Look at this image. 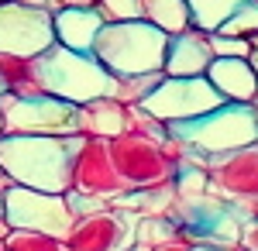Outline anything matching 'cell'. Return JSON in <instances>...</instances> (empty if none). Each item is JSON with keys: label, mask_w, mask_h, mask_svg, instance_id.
<instances>
[{"label": "cell", "mask_w": 258, "mask_h": 251, "mask_svg": "<svg viewBox=\"0 0 258 251\" xmlns=\"http://www.w3.org/2000/svg\"><path fill=\"white\" fill-rule=\"evenodd\" d=\"M76 135H0V169L14 186L41 193H69Z\"/></svg>", "instance_id": "cell-1"}, {"label": "cell", "mask_w": 258, "mask_h": 251, "mask_svg": "<svg viewBox=\"0 0 258 251\" xmlns=\"http://www.w3.org/2000/svg\"><path fill=\"white\" fill-rule=\"evenodd\" d=\"M35 66H38L41 93L59 97L73 107L97 97H114V76L97 62L93 52H73L52 45L35 58Z\"/></svg>", "instance_id": "cell-2"}, {"label": "cell", "mask_w": 258, "mask_h": 251, "mask_svg": "<svg viewBox=\"0 0 258 251\" xmlns=\"http://www.w3.org/2000/svg\"><path fill=\"white\" fill-rule=\"evenodd\" d=\"M165 41L159 28L148 21H120V24H103L93 55L110 76H141V73H162L165 58Z\"/></svg>", "instance_id": "cell-3"}, {"label": "cell", "mask_w": 258, "mask_h": 251, "mask_svg": "<svg viewBox=\"0 0 258 251\" xmlns=\"http://www.w3.org/2000/svg\"><path fill=\"white\" fill-rule=\"evenodd\" d=\"M169 131L179 135L203 158L234 152V148H244V145L258 141V124H255V114H251V103H217L214 110L193 117V120L169 124Z\"/></svg>", "instance_id": "cell-4"}, {"label": "cell", "mask_w": 258, "mask_h": 251, "mask_svg": "<svg viewBox=\"0 0 258 251\" xmlns=\"http://www.w3.org/2000/svg\"><path fill=\"white\" fill-rule=\"evenodd\" d=\"M203 169L214 200L241 210L244 217H258V141L203 158Z\"/></svg>", "instance_id": "cell-5"}, {"label": "cell", "mask_w": 258, "mask_h": 251, "mask_svg": "<svg viewBox=\"0 0 258 251\" xmlns=\"http://www.w3.org/2000/svg\"><path fill=\"white\" fill-rule=\"evenodd\" d=\"M0 128L4 135H76V107L48 93L18 97L0 93Z\"/></svg>", "instance_id": "cell-6"}, {"label": "cell", "mask_w": 258, "mask_h": 251, "mask_svg": "<svg viewBox=\"0 0 258 251\" xmlns=\"http://www.w3.org/2000/svg\"><path fill=\"white\" fill-rule=\"evenodd\" d=\"M0 207H4V220L11 231H38L48 237H66L76 220L66 193H41L28 186H11L0 200Z\"/></svg>", "instance_id": "cell-7"}, {"label": "cell", "mask_w": 258, "mask_h": 251, "mask_svg": "<svg viewBox=\"0 0 258 251\" xmlns=\"http://www.w3.org/2000/svg\"><path fill=\"white\" fill-rule=\"evenodd\" d=\"M107 152H110V162H114V172H117L124 193L155 190V186L172 182V175H176L165 165V158L159 152V141L141 138L135 131H124V135L110 138Z\"/></svg>", "instance_id": "cell-8"}, {"label": "cell", "mask_w": 258, "mask_h": 251, "mask_svg": "<svg viewBox=\"0 0 258 251\" xmlns=\"http://www.w3.org/2000/svg\"><path fill=\"white\" fill-rule=\"evenodd\" d=\"M217 103H224V100L207 83V76H162L159 86L141 100L138 107H145L155 120H162L169 128V124H182V120L207 114Z\"/></svg>", "instance_id": "cell-9"}, {"label": "cell", "mask_w": 258, "mask_h": 251, "mask_svg": "<svg viewBox=\"0 0 258 251\" xmlns=\"http://www.w3.org/2000/svg\"><path fill=\"white\" fill-rule=\"evenodd\" d=\"M135 224H138V213L110 203L76 217L62 241L66 251H127L135 244Z\"/></svg>", "instance_id": "cell-10"}, {"label": "cell", "mask_w": 258, "mask_h": 251, "mask_svg": "<svg viewBox=\"0 0 258 251\" xmlns=\"http://www.w3.org/2000/svg\"><path fill=\"white\" fill-rule=\"evenodd\" d=\"M52 45H55V31H52V14L48 11L28 7L21 0H4L0 4V52L38 58Z\"/></svg>", "instance_id": "cell-11"}, {"label": "cell", "mask_w": 258, "mask_h": 251, "mask_svg": "<svg viewBox=\"0 0 258 251\" xmlns=\"http://www.w3.org/2000/svg\"><path fill=\"white\" fill-rule=\"evenodd\" d=\"M69 193L80 196H100L107 203H114V196L124 193L114 162L107 152L103 138H86L76 135V148H73V165H69Z\"/></svg>", "instance_id": "cell-12"}, {"label": "cell", "mask_w": 258, "mask_h": 251, "mask_svg": "<svg viewBox=\"0 0 258 251\" xmlns=\"http://www.w3.org/2000/svg\"><path fill=\"white\" fill-rule=\"evenodd\" d=\"M214 62L207 31H182L165 41V58H162V76H203L207 66Z\"/></svg>", "instance_id": "cell-13"}, {"label": "cell", "mask_w": 258, "mask_h": 251, "mask_svg": "<svg viewBox=\"0 0 258 251\" xmlns=\"http://www.w3.org/2000/svg\"><path fill=\"white\" fill-rule=\"evenodd\" d=\"M203 76L224 103H255L258 100V76L248 66V58H214Z\"/></svg>", "instance_id": "cell-14"}, {"label": "cell", "mask_w": 258, "mask_h": 251, "mask_svg": "<svg viewBox=\"0 0 258 251\" xmlns=\"http://www.w3.org/2000/svg\"><path fill=\"white\" fill-rule=\"evenodd\" d=\"M103 18L97 7H62L52 14V31H55V45L73 48V52H93Z\"/></svg>", "instance_id": "cell-15"}, {"label": "cell", "mask_w": 258, "mask_h": 251, "mask_svg": "<svg viewBox=\"0 0 258 251\" xmlns=\"http://www.w3.org/2000/svg\"><path fill=\"white\" fill-rule=\"evenodd\" d=\"M124 128H127V107L117 103L114 97H97L76 107V135L110 141V138L124 135Z\"/></svg>", "instance_id": "cell-16"}, {"label": "cell", "mask_w": 258, "mask_h": 251, "mask_svg": "<svg viewBox=\"0 0 258 251\" xmlns=\"http://www.w3.org/2000/svg\"><path fill=\"white\" fill-rule=\"evenodd\" d=\"M0 93H18V97H35V93H41L35 58L0 52Z\"/></svg>", "instance_id": "cell-17"}, {"label": "cell", "mask_w": 258, "mask_h": 251, "mask_svg": "<svg viewBox=\"0 0 258 251\" xmlns=\"http://www.w3.org/2000/svg\"><path fill=\"white\" fill-rule=\"evenodd\" d=\"M141 21H148L152 28H159L169 38L193 28L186 0H141Z\"/></svg>", "instance_id": "cell-18"}, {"label": "cell", "mask_w": 258, "mask_h": 251, "mask_svg": "<svg viewBox=\"0 0 258 251\" xmlns=\"http://www.w3.org/2000/svg\"><path fill=\"white\" fill-rule=\"evenodd\" d=\"M241 0H186V7H189V24L197 28V31H217L224 21L231 18L234 11H238Z\"/></svg>", "instance_id": "cell-19"}, {"label": "cell", "mask_w": 258, "mask_h": 251, "mask_svg": "<svg viewBox=\"0 0 258 251\" xmlns=\"http://www.w3.org/2000/svg\"><path fill=\"white\" fill-rule=\"evenodd\" d=\"M162 73H141V76H114V100L124 107H135L159 86Z\"/></svg>", "instance_id": "cell-20"}, {"label": "cell", "mask_w": 258, "mask_h": 251, "mask_svg": "<svg viewBox=\"0 0 258 251\" xmlns=\"http://www.w3.org/2000/svg\"><path fill=\"white\" fill-rule=\"evenodd\" d=\"M172 237H179V224L172 217H138L135 224V244H141L145 251Z\"/></svg>", "instance_id": "cell-21"}, {"label": "cell", "mask_w": 258, "mask_h": 251, "mask_svg": "<svg viewBox=\"0 0 258 251\" xmlns=\"http://www.w3.org/2000/svg\"><path fill=\"white\" fill-rule=\"evenodd\" d=\"M4 251H66V241L38 231H7L4 234Z\"/></svg>", "instance_id": "cell-22"}, {"label": "cell", "mask_w": 258, "mask_h": 251, "mask_svg": "<svg viewBox=\"0 0 258 251\" xmlns=\"http://www.w3.org/2000/svg\"><path fill=\"white\" fill-rule=\"evenodd\" d=\"M220 35H238V38H251L258 31V0H241L238 11L217 28Z\"/></svg>", "instance_id": "cell-23"}, {"label": "cell", "mask_w": 258, "mask_h": 251, "mask_svg": "<svg viewBox=\"0 0 258 251\" xmlns=\"http://www.w3.org/2000/svg\"><path fill=\"white\" fill-rule=\"evenodd\" d=\"M124 131H135V135H141V138L162 141L169 128H165L162 120H155V117L148 114L145 107H138V103H135V107H127V128H124Z\"/></svg>", "instance_id": "cell-24"}, {"label": "cell", "mask_w": 258, "mask_h": 251, "mask_svg": "<svg viewBox=\"0 0 258 251\" xmlns=\"http://www.w3.org/2000/svg\"><path fill=\"white\" fill-rule=\"evenodd\" d=\"M97 11L103 18V24L141 21V0H97Z\"/></svg>", "instance_id": "cell-25"}, {"label": "cell", "mask_w": 258, "mask_h": 251, "mask_svg": "<svg viewBox=\"0 0 258 251\" xmlns=\"http://www.w3.org/2000/svg\"><path fill=\"white\" fill-rule=\"evenodd\" d=\"M207 41H210L214 58H248V52H251V41L238 38V35H220V31H210Z\"/></svg>", "instance_id": "cell-26"}, {"label": "cell", "mask_w": 258, "mask_h": 251, "mask_svg": "<svg viewBox=\"0 0 258 251\" xmlns=\"http://www.w3.org/2000/svg\"><path fill=\"white\" fill-rule=\"evenodd\" d=\"M241 251H258V217H248L241 227Z\"/></svg>", "instance_id": "cell-27"}, {"label": "cell", "mask_w": 258, "mask_h": 251, "mask_svg": "<svg viewBox=\"0 0 258 251\" xmlns=\"http://www.w3.org/2000/svg\"><path fill=\"white\" fill-rule=\"evenodd\" d=\"M148 251H197V244H189V241H182V237H172V241H162L155 248Z\"/></svg>", "instance_id": "cell-28"}, {"label": "cell", "mask_w": 258, "mask_h": 251, "mask_svg": "<svg viewBox=\"0 0 258 251\" xmlns=\"http://www.w3.org/2000/svg\"><path fill=\"white\" fill-rule=\"evenodd\" d=\"M21 4L38 7V11H48V14H55V11H59V4H55V0H21Z\"/></svg>", "instance_id": "cell-29"}, {"label": "cell", "mask_w": 258, "mask_h": 251, "mask_svg": "<svg viewBox=\"0 0 258 251\" xmlns=\"http://www.w3.org/2000/svg\"><path fill=\"white\" fill-rule=\"evenodd\" d=\"M248 41H251V52H248V66L255 69V76H258V31H255V35H251Z\"/></svg>", "instance_id": "cell-30"}, {"label": "cell", "mask_w": 258, "mask_h": 251, "mask_svg": "<svg viewBox=\"0 0 258 251\" xmlns=\"http://www.w3.org/2000/svg\"><path fill=\"white\" fill-rule=\"evenodd\" d=\"M59 4V11L62 7H97V0H55Z\"/></svg>", "instance_id": "cell-31"}, {"label": "cell", "mask_w": 258, "mask_h": 251, "mask_svg": "<svg viewBox=\"0 0 258 251\" xmlns=\"http://www.w3.org/2000/svg\"><path fill=\"white\" fill-rule=\"evenodd\" d=\"M11 186H14V182H11V179H7V172H4V169H0V200H4V193H7V190H11Z\"/></svg>", "instance_id": "cell-32"}, {"label": "cell", "mask_w": 258, "mask_h": 251, "mask_svg": "<svg viewBox=\"0 0 258 251\" xmlns=\"http://www.w3.org/2000/svg\"><path fill=\"white\" fill-rule=\"evenodd\" d=\"M251 114H255V124H258V100L251 103Z\"/></svg>", "instance_id": "cell-33"}, {"label": "cell", "mask_w": 258, "mask_h": 251, "mask_svg": "<svg viewBox=\"0 0 258 251\" xmlns=\"http://www.w3.org/2000/svg\"><path fill=\"white\" fill-rule=\"evenodd\" d=\"M197 251H217V248H207V244H197Z\"/></svg>", "instance_id": "cell-34"}, {"label": "cell", "mask_w": 258, "mask_h": 251, "mask_svg": "<svg viewBox=\"0 0 258 251\" xmlns=\"http://www.w3.org/2000/svg\"><path fill=\"white\" fill-rule=\"evenodd\" d=\"M0 251H4V237H0Z\"/></svg>", "instance_id": "cell-35"}, {"label": "cell", "mask_w": 258, "mask_h": 251, "mask_svg": "<svg viewBox=\"0 0 258 251\" xmlns=\"http://www.w3.org/2000/svg\"><path fill=\"white\" fill-rule=\"evenodd\" d=\"M0 135H4V128H0Z\"/></svg>", "instance_id": "cell-36"}, {"label": "cell", "mask_w": 258, "mask_h": 251, "mask_svg": "<svg viewBox=\"0 0 258 251\" xmlns=\"http://www.w3.org/2000/svg\"><path fill=\"white\" fill-rule=\"evenodd\" d=\"M0 4H4V0H0Z\"/></svg>", "instance_id": "cell-37"}]
</instances>
